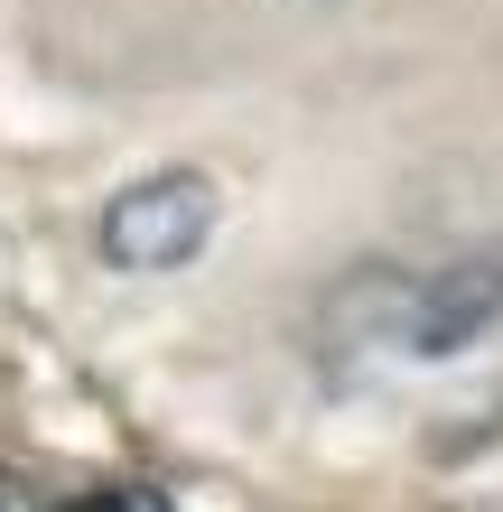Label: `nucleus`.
<instances>
[{
  "label": "nucleus",
  "mask_w": 503,
  "mask_h": 512,
  "mask_svg": "<svg viewBox=\"0 0 503 512\" xmlns=\"http://www.w3.org/2000/svg\"><path fill=\"white\" fill-rule=\"evenodd\" d=\"M494 317H503V243H476V252L438 261L429 280L401 289L392 345H401V354H466Z\"/></svg>",
  "instance_id": "f03ea898"
},
{
  "label": "nucleus",
  "mask_w": 503,
  "mask_h": 512,
  "mask_svg": "<svg viewBox=\"0 0 503 512\" xmlns=\"http://www.w3.org/2000/svg\"><path fill=\"white\" fill-rule=\"evenodd\" d=\"M0 512H19V503H10V485H0Z\"/></svg>",
  "instance_id": "20e7f679"
},
{
  "label": "nucleus",
  "mask_w": 503,
  "mask_h": 512,
  "mask_svg": "<svg viewBox=\"0 0 503 512\" xmlns=\"http://www.w3.org/2000/svg\"><path fill=\"white\" fill-rule=\"evenodd\" d=\"M66 512H168L159 494H131V485H112V494H84V503H66Z\"/></svg>",
  "instance_id": "7ed1b4c3"
},
{
  "label": "nucleus",
  "mask_w": 503,
  "mask_h": 512,
  "mask_svg": "<svg viewBox=\"0 0 503 512\" xmlns=\"http://www.w3.org/2000/svg\"><path fill=\"white\" fill-rule=\"evenodd\" d=\"M215 233V177L205 168H150L103 205V261L112 270H187Z\"/></svg>",
  "instance_id": "f257e3e1"
}]
</instances>
